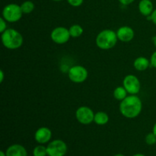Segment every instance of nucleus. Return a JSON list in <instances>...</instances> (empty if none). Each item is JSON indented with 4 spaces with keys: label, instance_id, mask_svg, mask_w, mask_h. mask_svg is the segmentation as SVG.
I'll use <instances>...</instances> for the list:
<instances>
[{
    "label": "nucleus",
    "instance_id": "1",
    "mask_svg": "<svg viewBox=\"0 0 156 156\" xmlns=\"http://www.w3.org/2000/svg\"><path fill=\"white\" fill-rule=\"evenodd\" d=\"M119 109L123 117L129 119L135 118L141 113L143 103L136 94H130L121 101Z\"/></svg>",
    "mask_w": 156,
    "mask_h": 156
},
{
    "label": "nucleus",
    "instance_id": "2",
    "mask_svg": "<svg viewBox=\"0 0 156 156\" xmlns=\"http://www.w3.org/2000/svg\"><path fill=\"white\" fill-rule=\"evenodd\" d=\"M2 42L5 47L9 50H16L23 44L22 35L20 32L13 28H7L1 36Z\"/></svg>",
    "mask_w": 156,
    "mask_h": 156
},
{
    "label": "nucleus",
    "instance_id": "3",
    "mask_svg": "<svg viewBox=\"0 0 156 156\" xmlns=\"http://www.w3.org/2000/svg\"><path fill=\"white\" fill-rule=\"evenodd\" d=\"M118 37L117 32L110 29H105L98 34L95 43L101 50H110L117 44Z\"/></svg>",
    "mask_w": 156,
    "mask_h": 156
},
{
    "label": "nucleus",
    "instance_id": "4",
    "mask_svg": "<svg viewBox=\"0 0 156 156\" xmlns=\"http://www.w3.org/2000/svg\"><path fill=\"white\" fill-rule=\"evenodd\" d=\"M23 14L21 5L15 3L7 5L2 10V17L7 22H17L21 19Z\"/></svg>",
    "mask_w": 156,
    "mask_h": 156
},
{
    "label": "nucleus",
    "instance_id": "5",
    "mask_svg": "<svg viewBox=\"0 0 156 156\" xmlns=\"http://www.w3.org/2000/svg\"><path fill=\"white\" fill-rule=\"evenodd\" d=\"M48 156H65L68 147L66 143L61 140H55L50 142L47 146Z\"/></svg>",
    "mask_w": 156,
    "mask_h": 156
},
{
    "label": "nucleus",
    "instance_id": "6",
    "mask_svg": "<svg viewBox=\"0 0 156 156\" xmlns=\"http://www.w3.org/2000/svg\"><path fill=\"white\" fill-rule=\"evenodd\" d=\"M88 70L82 66H74L71 67L68 71L69 78L74 83L84 82L88 78Z\"/></svg>",
    "mask_w": 156,
    "mask_h": 156
},
{
    "label": "nucleus",
    "instance_id": "7",
    "mask_svg": "<svg viewBox=\"0 0 156 156\" xmlns=\"http://www.w3.org/2000/svg\"><path fill=\"white\" fill-rule=\"evenodd\" d=\"M123 87L126 88L128 94H137L140 91L141 84L138 78L134 75H128L123 79Z\"/></svg>",
    "mask_w": 156,
    "mask_h": 156
},
{
    "label": "nucleus",
    "instance_id": "8",
    "mask_svg": "<svg viewBox=\"0 0 156 156\" xmlns=\"http://www.w3.org/2000/svg\"><path fill=\"white\" fill-rule=\"evenodd\" d=\"M76 117L80 123L88 125L94 121V113L88 107L82 106L78 108L76 111Z\"/></svg>",
    "mask_w": 156,
    "mask_h": 156
},
{
    "label": "nucleus",
    "instance_id": "9",
    "mask_svg": "<svg viewBox=\"0 0 156 156\" xmlns=\"http://www.w3.org/2000/svg\"><path fill=\"white\" fill-rule=\"evenodd\" d=\"M52 41L57 44H64L71 37L69 30L65 27H57L53 29L50 34Z\"/></svg>",
    "mask_w": 156,
    "mask_h": 156
},
{
    "label": "nucleus",
    "instance_id": "10",
    "mask_svg": "<svg viewBox=\"0 0 156 156\" xmlns=\"http://www.w3.org/2000/svg\"><path fill=\"white\" fill-rule=\"evenodd\" d=\"M52 138V131L46 126H42L37 129L34 133V140L39 144H46Z\"/></svg>",
    "mask_w": 156,
    "mask_h": 156
},
{
    "label": "nucleus",
    "instance_id": "11",
    "mask_svg": "<svg viewBox=\"0 0 156 156\" xmlns=\"http://www.w3.org/2000/svg\"><path fill=\"white\" fill-rule=\"evenodd\" d=\"M117 35L118 40L122 42L127 43L133 39L135 33L132 27L129 26H122L117 30Z\"/></svg>",
    "mask_w": 156,
    "mask_h": 156
},
{
    "label": "nucleus",
    "instance_id": "12",
    "mask_svg": "<svg viewBox=\"0 0 156 156\" xmlns=\"http://www.w3.org/2000/svg\"><path fill=\"white\" fill-rule=\"evenodd\" d=\"M5 154L6 156H27L26 149L20 144H13L9 146Z\"/></svg>",
    "mask_w": 156,
    "mask_h": 156
},
{
    "label": "nucleus",
    "instance_id": "13",
    "mask_svg": "<svg viewBox=\"0 0 156 156\" xmlns=\"http://www.w3.org/2000/svg\"><path fill=\"white\" fill-rule=\"evenodd\" d=\"M138 8L140 13L146 17L152 15L154 11L153 3L151 0H141L139 3Z\"/></svg>",
    "mask_w": 156,
    "mask_h": 156
},
{
    "label": "nucleus",
    "instance_id": "14",
    "mask_svg": "<svg viewBox=\"0 0 156 156\" xmlns=\"http://www.w3.org/2000/svg\"><path fill=\"white\" fill-rule=\"evenodd\" d=\"M151 65L150 60L147 59V58L144 57V56H140V57L136 58L133 62V66L137 71H145Z\"/></svg>",
    "mask_w": 156,
    "mask_h": 156
},
{
    "label": "nucleus",
    "instance_id": "15",
    "mask_svg": "<svg viewBox=\"0 0 156 156\" xmlns=\"http://www.w3.org/2000/svg\"><path fill=\"white\" fill-rule=\"evenodd\" d=\"M109 121V116L104 111H99L94 114V122L98 125H105Z\"/></svg>",
    "mask_w": 156,
    "mask_h": 156
},
{
    "label": "nucleus",
    "instance_id": "16",
    "mask_svg": "<svg viewBox=\"0 0 156 156\" xmlns=\"http://www.w3.org/2000/svg\"><path fill=\"white\" fill-rule=\"evenodd\" d=\"M127 91L123 86H119L116 88L114 91V97L118 101H123L127 97Z\"/></svg>",
    "mask_w": 156,
    "mask_h": 156
},
{
    "label": "nucleus",
    "instance_id": "17",
    "mask_svg": "<svg viewBox=\"0 0 156 156\" xmlns=\"http://www.w3.org/2000/svg\"><path fill=\"white\" fill-rule=\"evenodd\" d=\"M69 30L70 36L74 38L80 37L84 32L83 27L79 24H73L69 28Z\"/></svg>",
    "mask_w": 156,
    "mask_h": 156
},
{
    "label": "nucleus",
    "instance_id": "18",
    "mask_svg": "<svg viewBox=\"0 0 156 156\" xmlns=\"http://www.w3.org/2000/svg\"><path fill=\"white\" fill-rule=\"evenodd\" d=\"M21 8L24 14H30L34 11L35 5L33 2L25 1L21 5Z\"/></svg>",
    "mask_w": 156,
    "mask_h": 156
},
{
    "label": "nucleus",
    "instance_id": "19",
    "mask_svg": "<svg viewBox=\"0 0 156 156\" xmlns=\"http://www.w3.org/2000/svg\"><path fill=\"white\" fill-rule=\"evenodd\" d=\"M34 156H47V147L43 146L42 144L37 146L34 147L33 150Z\"/></svg>",
    "mask_w": 156,
    "mask_h": 156
},
{
    "label": "nucleus",
    "instance_id": "20",
    "mask_svg": "<svg viewBox=\"0 0 156 156\" xmlns=\"http://www.w3.org/2000/svg\"><path fill=\"white\" fill-rule=\"evenodd\" d=\"M145 141L149 146H152L156 143V136L153 133V132L149 133L146 135V138H145Z\"/></svg>",
    "mask_w": 156,
    "mask_h": 156
},
{
    "label": "nucleus",
    "instance_id": "21",
    "mask_svg": "<svg viewBox=\"0 0 156 156\" xmlns=\"http://www.w3.org/2000/svg\"><path fill=\"white\" fill-rule=\"evenodd\" d=\"M67 2L70 5L73 6V7H79V6L82 5L84 0H67Z\"/></svg>",
    "mask_w": 156,
    "mask_h": 156
},
{
    "label": "nucleus",
    "instance_id": "22",
    "mask_svg": "<svg viewBox=\"0 0 156 156\" xmlns=\"http://www.w3.org/2000/svg\"><path fill=\"white\" fill-rule=\"evenodd\" d=\"M6 22L7 21L3 18V17L0 18V32H1V34L3 33L7 29V24H6Z\"/></svg>",
    "mask_w": 156,
    "mask_h": 156
},
{
    "label": "nucleus",
    "instance_id": "23",
    "mask_svg": "<svg viewBox=\"0 0 156 156\" xmlns=\"http://www.w3.org/2000/svg\"><path fill=\"white\" fill-rule=\"evenodd\" d=\"M150 63L152 67H154V68L156 69V51L154 52V53H152V56H151Z\"/></svg>",
    "mask_w": 156,
    "mask_h": 156
},
{
    "label": "nucleus",
    "instance_id": "24",
    "mask_svg": "<svg viewBox=\"0 0 156 156\" xmlns=\"http://www.w3.org/2000/svg\"><path fill=\"white\" fill-rule=\"evenodd\" d=\"M118 1L123 5H130L131 3L133 2L135 0H118Z\"/></svg>",
    "mask_w": 156,
    "mask_h": 156
},
{
    "label": "nucleus",
    "instance_id": "25",
    "mask_svg": "<svg viewBox=\"0 0 156 156\" xmlns=\"http://www.w3.org/2000/svg\"><path fill=\"white\" fill-rule=\"evenodd\" d=\"M151 21L156 25V9H154L153 12L151 15Z\"/></svg>",
    "mask_w": 156,
    "mask_h": 156
},
{
    "label": "nucleus",
    "instance_id": "26",
    "mask_svg": "<svg viewBox=\"0 0 156 156\" xmlns=\"http://www.w3.org/2000/svg\"><path fill=\"white\" fill-rule=\"evenodd\" d=\"M4 72L2 70L0 71V82H2L4 80Z\"/></svg>",
    "mask_w": 156,
    "mask_h": 156
},
{
    "label": "nucleus",
    "instance_id": "27",
    "mask_svg": "<svg viewBox=\"0 0 156 156\" xmlns=\"http://www.w3.org/2000/svg\"><path fill=\"white\" fill-rule=\"evenodd\" d=\"M152 42H153L154 46L156 47V35H155V36L152 37Z\"/></svg>",
    "mask_w": 156,
    "mask_h": 156
},
{
    "label": "nucleus",
    "instance_id": "28",
    "mask_svg": "<svg viewBox=\"0 0 156 156\" xmlns=\"http://www.w3.org/2000/svg\"><path fill=\"white\" fill-rule=\"evenodd\" d=\"M152 132H153V133L156 136V123L154 124L153 128H152Z\"/></svg>",
    "mask_w": 156,
    "mask_h": 156
},
{
    "label": "nucleus",
    "instance_id": "29",
    "mask_svg": "<svg viewBox=\"0 0 156 156\" xmlns=\"http://www.w3.org/2000/svg\"><path fill=\"white\" fill-rule=\"evenodd\" d=\"M0 156H6L5 152H4L3 151H1V152H0Z\"/></svg>",
    "mask_w": 156,
    "mask_h": 156
},
{
    "label": "nucleus",
    "instance_id": "30",
    "mask_svg": "<svg viewBox=\"0 0 156 156\" xmlns=\"http://www.w3.org/2000/svg\"><path fill=\"white\" fill-rule=\"evenodd\" d=\"M133 156H146L145 155H143V154H141V153H137V154H135Z\"/></svg>",
    "mask_w": 156,
    "mask_h": 156
},
{
    "label": "nucleus",
    "instance_id": "31",
    "mask_svg": "<svg viewBox=\"0 0 156 156\" xmlns=\"http://www.w3.org/2000/svg\"><path fill=\"white\" fill-rule=\"evenodd\" d=\"M114 156H125V155H123V154L119 153V154H117V155H115Z\"/></svg>",
    "mask_w": 156,
    "mask_h": 156
},
{
    "label": "nucleus",
    "instance_id": "32",
    "mask_svg": "<svg viewBox=\"0 0 156 156\" xmlns=\"http://www.w3.org/2000/svg\"><path fill=\"white\" fill-rule=\"evenodd\" d=\"M53 1H55V2H59V1H62V0H53Z\"/></svg>",
    "mask_w": 156,
    "mask_h": 156
},
{
    "label": "nucleus",
    "instance_id": "33",
    "mask_svg": "<svg viewBox=\"0 0 156 156\" xmlns=\"http://www.w3.org/2000/svg\"><path fill=\"white\" fill-rule=\"evenodd\" d=\"M47 156H48V155H47Z\"/></svg>",
    "mask_w": 156,
    "mask_h": 156
}]
</instances>
